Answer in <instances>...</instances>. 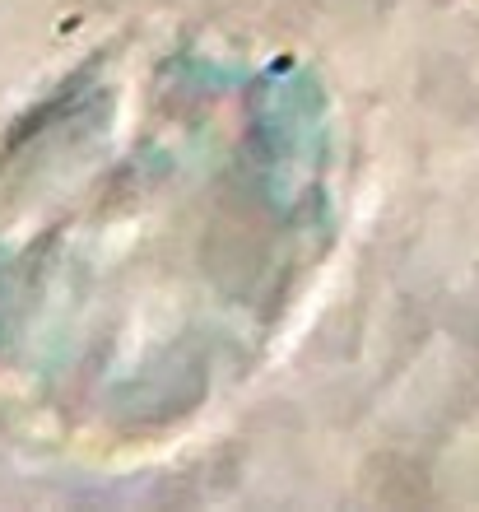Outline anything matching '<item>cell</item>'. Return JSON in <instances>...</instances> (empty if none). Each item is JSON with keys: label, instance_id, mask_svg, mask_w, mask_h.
<instances>
[{"label": "cell", "instance_id": "obj_1", "mask_svg": "<svg viewBox=\"0 0 479 512\" xmlns=\"http://www.w3.org/2000/svg\"><path fill=\"white\" fill-rule=\"evenodd\" d=\"M326 215L303 75H89L0 154V364L80 424L163 429L280 326Z\"/></svg>", "mask_w": 479, "mask_h": 512}]
</instances>
